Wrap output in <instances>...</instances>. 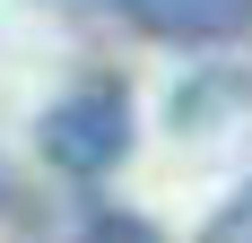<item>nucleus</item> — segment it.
I'll use <instances>...</instances> for the list:
<instances>
[{
  "label": "nucleus",
  "mask_w": 252,
  "mask_h": 243,
  "mask_svg": "<svg viewBox=\"0 0 252 243\" xmlns=\"http://www.w3.org/2000/svg\"><path fill=\"white\" fill-rule=\"evenodd\" d=\"M35 148H44V165L70 174V182L113 174V165L130 156V96H122V78H78L70 96L44 113Z\"/></svg>",
  "instance_id": "f257e3e1"
},
{
  "label": "nucleus",
  "mask_w": 252,
  "mask_h": 243,
  "mask_svg": "<svg viewBox=\"0 0 252 243\" xmlns=\"http://www.w3.org/2000/svg\"><path fill=\"white\" fill-rule=\"evenodd\" d=\"M200 243H252V182H244V191H235L226 209L200 226Z\"/></svg>",
  "instance_id": "7ed1b4c3"
},
{
  "label": "nucleus",
  "mask_w": 252,
  "mask_h": 243,
  "mask_svg": "<svg viewBox=\"0 0 252 243\" xmlns=\"http://www.w3.org/2000/svg\"><path fill=\"white\" fill-rule=\"evenodd\" d=\"M96 9L148 26V35H174V44H226V35H252V0H96Z\"/></svg>",
  "instance_id": "f03ea898"
},
{
  "label": "nucleus",
  "mask_w": 252,
  "mask_h": 243,
  "mask_svg": "<svg viewBox=\"0 0 252 243\" xmlns=\"http://www.w3.org/2000/svg\"><path fill=\"white\" fill-rule=\"evenodd\" d=\"M87 243H157V226L122 217V209H96V217H87Z\"/></svg>",
  "instance_id": "20e7f679"
}]
</instances>
